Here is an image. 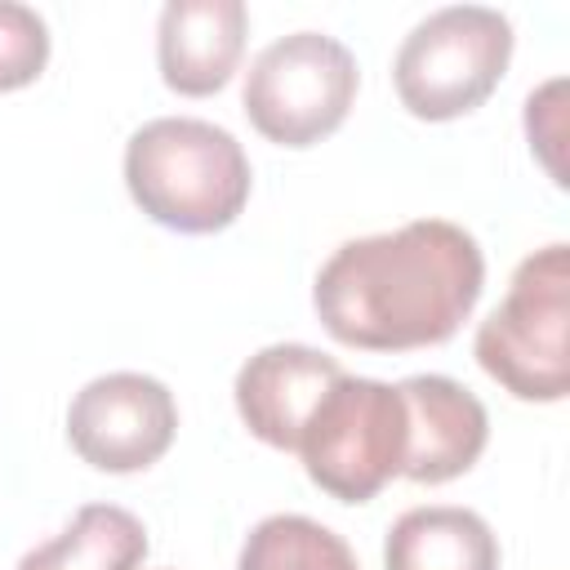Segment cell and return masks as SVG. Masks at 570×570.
I'll use <instances>...</instances> for the list:
<instances>
[{
  "mask_svg": "<svg viewBox=\"0 0 570 570\" xmlns=\"http://www.w3.org/2000/svg\"><path fill=\"white\" fill-rule=\"evenodd\" d=\"M240 0H169L156 27L160 80L183 98L218 94L245 53Z\"/></svg>",
  "mask_w": 570,
  "mask_h": 570,
  "instance_id": "cell-10",
  "label": "cell"
},
{
  "mask_svg": "<svg viewBox=\"0 0 570 570\" xmlns=\"http://www.w3.org/2000/svg\"><path fill=\"white\" fill-rule=\"evenodd\" d=\"M236 570H361V561L330 525L298 512H276L245 534Z\"/></svg>",
  "mask_w": 570,
  "mask_h": 570,
  "instance_id": "cell-13",
  "label": "cell"
},
{
  "mask_svg": "<svg viewBox=\"0 0 570 570\" xmlns=\"http://www.w3.org/2000/svg\"><path fill=\"white\" fill-rule=\"evenodd\" d=\"M512 58V22L485 4H450L428 13L396 49V98L419 120H454L476 111L503 80Z\"/></svg>",
  "mask_w": 570,
  "mask_h": 570,
  "instance_id": "cell-4",
  "label": "cell"
},
{
  "mask_svg": "<svg viewBox=\"0 0 570 570\" xmlns=\"http://www.w3.org/2000/svg\"><path fill=\"white\" fill-rule=\"evenodd\" d=\"M245 147L209 120L160 116L129 134L125 187L134 205L183 236H209L236 223L249 200Z\"/></svg>",
  "mask_w": 570,
  "mask_h": 570,
  "instance_id": "cell-2",
  "label": "cell"
},
{
  "mask_svg": "<svg viewBox=\"0 0 570 570\" xmlns=\"http://www.w3.org/2000/svg\"><path fill=\"white\" fill-rule=\"evenodd\" d=\"M485 285L472 232L450 218H414L396 232L338 245L312 285L330 338L361 352H414L454 338Z\"/></svg>",
  "mask_w": 570,
  "mask_h": 570,
  "instance_id": "cell-1",
  "label": "cell"
},
{
  "mask_svg": "<svg viewBox=\"0 0 570 570\" xmlns=\"http://www.w3.org/2000/svg\"><path fill=\"white\" fill-rule=\"evenodd\" d=\"M566 325H570V249L552 240L530 258H521L503 303L481 321L472 352L481 370L517 401L552 405L566 401L570 392Z\"/></svg>",
  "mask_w": 570,
  "mask_h": 570,
  "instance_id": "cell-3",
  "label": "cell"
},
{
  "mask_svg": "<svg viewBox=\"0 0 570 570\" xmlns=\"http://www.w3.org/2000/svg\"><path fill=\"white\" fill-rule=\"evenodd\" d=\"M142 557V521L116 503H89L67 521V530H58L49 543H36L18 570H138Z\"/></svg>",
  "mask_w": 570,
  "mask_h": 570,
  "instance_id": "cell-12",
  "label": "cell"
},
{
  "mask_svg": "<svg viewBox=\"0 0 570 570\" xmlns=\"http://www.w3.org/2000/svg\"><path fill=\"white\" fill-rule=\"evenodd\" d=\"M383 570H499V539L472 508H410L387 530Z\"/></svg>",
  "mask_w": 570,
  "mask_h": 570,
  "instance_id": "cell-11",
  "label": "cell"
},
{
  "mask_svg": "<svg viewBox=\"0 0 570 570\" xmlns=\"http://www.w3.org/2000/svg\"><path fill=\"white\" fill-rule=\"evenodd\" d=\"M343 365L307 343H272L236 374V414L272 450H298V432Z\"/></svg>",
  "mask_w": 570,
  "mask_h": 570,
  "instance_id": "cell-9",
  "label": "cell"
},
{
  "mask_svg": "<svg viewBox=\"0 0 570 570\" xmlns=\"http://www.w3.org/2000/svg\"><path fill=\"white\" fill-rule=\"evenodd\" d=\"M356 58L321 31L272 40L245 71L240 107L249 125L276 147H312L330 138L356 98Z\"/></svg>",
  "mask_w": 570,
  "mask_h": 570,
  "instance_id": "cell-6",
  "label": "cell"
},
{
  "mask_svg": "<svg viewBox=\"0 0 570 570\" xmlns=\"http://www.w3.org/2000/svg\"><path fill=\"white\" fill-rule=\"evenodd\" d=\"M396 392L405 405L401 476L419 485H441L463 476L490 441L485 405L445 374H410L396 383Z\"/></svg>",
  "mask_w": 570,
  "mask_h": 570,
  "instance_id": "cell-8",
  "label": "cell"
},
{
  "mask_svg": "<svg viewBox=\"0 0 570 570\" xmlns=\"http://www.w3.org/2000/svg\"><path fill=\"white\" fill-rule=\"evenodd\" d=\"M174 432H178L174 392L160 379L134 370L89 379L67 410L71 450L89 468L116 476L151 468L174 445Z\"/></svg>",
  "mask_w": 570,
  "mask_h": 570,
  "instance_id": "cell-7",
  "label": "cell"
},
{
  "mask_svg": "<svg viewBox=\"0 0 570 570\" xmlns=\"http://www.w3.org/2000/svg\"><path fill=\"white\" fill-rule=\"evenodd\" d=\"M49 62V27L36 9L0 0V94L31 85Z\"/></svg>",
  "mask_w": 570,
  "mask_h": 570,
  "instance_id": "cell-14",
  "label": "cell"
},
{
  "mask_svg": "<svg viewBox=\"0 0 570 570\" xmlns=\"http://www.w3.org/2000/svg\"><path fill=\"white\" fill-rule=\"evenodd\" d=\"M303 472L338 503H370L405 459V405L392 383L338 374L298 432Z\"/></svg>",
  "mask_w": 570,
  "mask_h": 570,
  "instance_id": "cell-5",
  "label": "cell"
}]
</instances>
